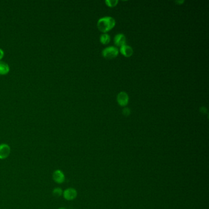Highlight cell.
I'll return each mask as SVG.
<instances>
[{
    "instance_id": "cell-13",
    "label": "cell",
    "mask_w": 209,
    "mask_h": 209,
    "mask_svg": "<svg viewBox=\"0 0 209 209\" xmlns=\"http://www.w3.org/2000/svg\"><path fill=\"white\" fill-rule=\"evenodd\" d=\"M122 113L124 116H128L131 114V111L129 108H124L122 111Z\"/></svg>"
},
{
    "instance_id": "cell-5",
    "label": "cell",
    "mask_w": 209,
    "mask_h": 209,
    "mask_svg": "<svg viewBox=\"0 0 209 209\" xmlns=\"http://www.w3.org/2000/svg\"><path fill=\"white\" fill-rule=\"evenodd\" d=\"M52 178L56 183L59 184H63L65 180V175L63 172L60 169H57L54 172Z\"/></svg>"
},
{
    "instance_id": "cell-9",
    "label": "cell",
    "mask_w": 209,
    "mask_h": 209,
    "mask_svg": "<svg viewBox=\"0 0 209 209\" xmlns=\"http://www.w3.org/2000/svg\"><path fill=\"white\" fill-rule=\"evenodd\" d=\"M9 66L7 63L0 61V74L5 75L8 74L9 71Z\"/></svg>"
},
{
    "instance_id": "cell-12",
    "label": "cell",
    "mask_w": 209,
    "mask_h": 209,
    "mask_svg": "<svg viewBox=\"0 0 209 209\" xmlns=\"http://www.w3.org/2000/svg\"><path fill=\"white\" fill-rule=\"evenodd\" d=\"M118 1L117 0H106L105 2L106 4L111 8H113L117 6V5L118 4Z\"/></svg>"
},
{
    "instance_id": "cell-16",
    "label": "cell",
    "mask_w": 209,
    "mask_h": 209,
    "mask_svg": "<svg viewBox=\"0 0 209 209\" xmlns=\"http://www.w3.org/2000/svg\"><path fill=\"white\" fill-rule=\"evenodd\" d=\"M58 209H66V208H64V207H60V208H59Z\"/></svg>"
},
{
    "instance_id": "cell-6",
    "label": "cell",
    "mask_w": 209,
    "mask_h": 209,
    "mask_svg": "<svg viewBox=\"0 0 209 209\" xmlns=\"http://www.w3.org/2000/svg\"><path fill=\"white\" fill-rule=\"evenodd\" d=\"M117 101L120 106H126L129 101V97H128V94L124 91H121L120 93H118L117 96Z\"/></svg>"
},
{
    "instance_id": "cell-14",
    "label": "cell",
    "mask_w": 209,
    "mask_h": 209,
    "mask_svg": "<svg viewBox=\"0 0 209 209\" xmlns=\"http://www.w3.org/2000/svg\"><path fill=\"white\" fill-rule=\"evenodd\" d=\"M4 56V51L3 50V49L0 48V60H1Z\"/></svg>"
},
{
    "instance_id": "cell-2",
    "label": "cell",
    "mask_w": 209,
    "mask_h": 209,
    "mask_svg": "<svg viewBox=\"0 0 209 209\" xmlns=\"http://www.w3.org/2000/svg\"><path fill=\"white\" fill-rule=\"evenodd\" d=\"M118 54V50L114 46L108 47L104 48L102 51V55L107 59H112L116 57Z\"/></svg>"
},
{
    "instance_id": "cell-1",
    "label": "cell",
    "mask_w": 209,
    "mask_h": 209,
    "mask_svg": "<svg viewBox=\"0 0 209 209\" xmlns=\"http://www.w3.org/2000/svg\"><path fill=\"white\" fill-rule=\"evenodd\" d=\"M115 25V20L111 17H104L100 18L97 23L99 31L106 33L112 29Z\"/></svg>"
},
{
    "instance_id": "cell-7",
    "label": "cell",
    "mask_w": 209,
    "mask_h": 209,
    "mask_svg": "<svg viewBox=\"0 0 209 209\" xmlns=\"http://www.w3.org/2000/svg\"><path fill=\"white\" fill-rule=\"evenodd\" d=\"M120 52L126 57H129L133 54V50L131 47L124 45L120 47Z\"/></svg>"
},
{
    "instance_id": "cell-4",
    "label": "cell",
    "mask_w": 209,
    "mask_h": 209,
    "mask_svg": "<svg viewBox=\"0 0 209 209\" xmlns=\"http://www.w3.org/2000/svg\"><path fill=\"white\" fill-rule=\"evenodd\" d=\"M63 196L66 200L72 201L76 198L77 196V192L76 190L73 188H68L63 191Z\"/></svg>"
},
{
    "instance_id": "cell-3",
    "label": "cell",
    "mask_w": 209,
    "mask_h": 209,
    "mask_svg": "<svg viewBox=\"0 0 209 209\" xmlns=\"http://www.w3.org/2000/svg\"><path fill=\"white\" fill-rule=\"evenodd\" d=\"M11 154V147L7 144H0V160L7 158Z\"/></svg>"
},
{
    "instance_id": "cell-15",
    "label": "cell",
    "mask_w": 209,
    "mask_h": 209,
    "mask_svg": "<svg viewBox=\"0 0 209 209\" xmlns=\"http://www.w3.org/2000/svg\"><path fill=\"white\" fill-rule=\"evenodd\" d=\"M184 1H181V2H179V1H178V2H176V3H178V4H180V5H181V3H184Z\"/></svg>"
},
{
    "instance_id": "cell-10",
    "label": "cell",
    "mask_w": 209,
    "mask_h": 209,
    "mask_svg": "<svg viewBox=\"0 0 209 209\" xmlns=\"http://www.w3.org/2000/svg\"><path fill=\"white\" fill-rule=\"evenodd\" d=\"M111 41V37L108 34L104 33L100 36V41L103 44H107L109 43Z\"/></svg>"
},
{
    "instance_id": "cell-8",
    "label": "cell",
    "mask_w": 209,
    "mask_h": 209,
    "mask_svg": "<svg viewBox=\"0 0 209 209\" xmlns=\"http://www.w3.org/2000/svg\"><path fill=\"white\" fill-rule=\"evenodd\" d=\"M114 43L117 46L121 47L125 45L126 37L123 34H118L114 38Z\"/></svg>"
},
{
    "instance_id": "cell-11",
    "label": "cell",
    "mask_w": 209,
    "mask_h": 209,
    "mask_svg": "<svg viewBox=\"0 0 209 209\" xmlns=\"http://www.w3.org/2000/svg\"><path fill=\"white\" fill-rule=\"evenodd\" d=\"M63 190L61 188H55L53 190V191H52V194H53V195L55 196V197H60L61 196L63 195Z\"/></svg>"
}]
</instances>
